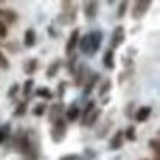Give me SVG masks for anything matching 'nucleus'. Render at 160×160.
<instances>
[{
  "instance_id": "obj_35",
  "label": "nucleus",
  "mask_w": 160,
  "mask_h": 160,
  "mask_svg": "<svg viewBox=\"0 0 160 160\" xmlns=\"http://www.w3.org/2000/svg\"><path fill=\"white\" fill-rule=\"evenodd\" d=\"M64 90H66V83H60V86H59V93H57L60 98L64 97Z\"/></svg>"
},
{
  "instance_id": "obj_3",
  "label": "nucleus",
  "mask_w": 160,
  "mask_h": 160,
  "mask_svg": "<svg viewBox=\"0 0 160 160\" xmlns=\"http://www.w3.org/2000/svg\"><path fill=\"white\" fill-rule=\"evenodd\" d=\"M88 42H90V55H93L95 52H98L102 45V31H98V29L91 31L88 35Z\"/></svg>"
},
{
  "instance_id": "obj_26",
  "label": "nucleus",
  "mask_w": 160,
  "mask_h": 160,
  "mask_svg": "<svg viewBox=\"0 0 160 160\" xmlns=\"http://www.w3.org/2000/svg\"><path fill=\"white\" fill-rule=\"evenodd\" d=\"M45 112H47V105H45V103H36L35 108H33V115H36V117L43 115Z\"/></svg>"
},
{
  "instance_id": "obj_29",
  "label": "nucleus",
  "mask_w": 160,
  "mask_h": 160,
  "mask_svg": "<svg viewBox=\"0 0 160 160\" xmlns=\"http://www.w3.org/2000/svg\"><path fill=\"white\" fill-rule=\"evenodd\" d=\"M150 148L153 150V153H155V155H158V148H160V143H158V139H157V138L150 139Z\"/></svg>"
},
{
  "instance_id": "obj_31",
  "label": "nucleus",
  "mask_w": 160,
  "mask_h": 160,
  "mask_svg": "<svg viewBox=\"0 0 160 160\" xmlns=\"http://www.w3.org/2000/svg\"><path fill=\"white\" fill-rule=\"evenodd\" d=\"M5 36H7V24L0 19V38H5Z\"/></svg>"
},
{
  "instance_id": "obj_27",
  "label": "nucleus",
  "mask_w": 160,
  "mask_h": 160,
  "mask_svg": "<svg viewBox=\"0 0 160 160\" xmlns=\"http://www.w3.org/2000/svg\"><path fill=\"white\" fill-rule=\"evenodd\" d=\"M9 136V126H2L0 128V143H4Z\"/></svg>"
},
{
  "instance_id": "obj_19",
  "label": "nucleus",
  "mask_w": 160,
  "mask_h": 160,
  "mask_svg": "<svg viewBox=\"0 0 160 160\" xmlns=\"http://www.w3.org/2000/svg\"><path fill=\"white\" fill-rule=\"evenodd\" d=\"M74 72H76V84H78V86H81V84L84 83V72H86V67H84V64H79L78 71H74Z\"/></svg>"
},
{
  "instance_id": "obj_30",
  "label": "nucleus",
  "mask_w": 160,
  "mask_h": 160,
  "mask_svg": "<svg viewBox=\"0 0 160 160\" xmlns=\"http://www.w3.org/2000/svg\"><path fill=\"white\" fill-rule=\"evenodd\" d=\"M0 67H2V69H9V60L2 52H0Z\"/></svg>"
},
{
  "instance_id": "obj_34",
  "label": "nucleus",
  "mask_w": 160,
  "mask_h": 160,
  "mask_svg": "<svg viewBox=\"0 0 160 160\" xmlns=\"http://www.w3.org/2000/svg\"><path fill=\"white\" fill-rule=\"evenodd\" d=\"M59 160H81V157H79V155H76V153H71V155H64V157H60Z\"/></svg>"
},
{
  "instance_id": "obj_7",
  "label": "nucleus",
  "mask_w": 160,
  "mask_h": 160,
  "mask_svg": "<svg viewBox=\"0 0 160 160\" xmlns=\"http://www.w3.org/2000/svg\"><path fill=\"white\" fill-rule=\"evenodd\" d=\"M152 115V107H148V105H145V107H139L138 110H136L134 114V119L138 122H146L148 121V117Z\"/></svg>"
},
{
  "instance_id": "obj_12",
  "label": "nucleus",
  "mask_w": 160,
  "mask_h": 160,
  "mask_svg": "<svg viewBox=\"0 0 160 160\" xmlns=\"http://www.w3.org/2000/svg\"><path fill=\"white\" fill-rule=\"evenodd\" d=\"M103 66L107 67V69H114V66H115L114 50H110V48H108L107 52H105V55H103Z\"/></svg>"
},
{
  "instance_id": "obj_15",
  "label": "nucleus",
  "mask_w": 160,
  "mask_h": 160,
  "mask_svg": "<svg viewBox=\"0 0 160 160\" xmlns=\"http://www.w3.org/2000/svg\"><path fill=\"white\" fill-rule=\"evenodd\" d=\"M79 50L84 53V55H90V42H88V35L79 36Z\"/></svg>"
},
{
  "instance_id": "obj_11",
  "label": "nucleus",
  "mask_w": 160,
  "mask_h": 160,
  "mask_svg": "<svg viewBox=\"0 0 160 160\" xmlns=\"http://www.w3.org/2000/svg\"><path fill=\"white\" fill-rule=\"evenodd\" d=\"M64 112V105L62 103H55L52 105V108H50V122H55L57 119H60V114Z\"/></svg>"
},
{
  "instance_id": "obj_22",
  "label": "nucleus",
  "mask_w": 160,
  "mask_h": 160,
  "mask_svg": "<svg viewBox=\"0 0 160 160\" xmlns=\"http://www.w3.org/2000/svg\"><path fill=\"white\" fill-rule=\"evenodd\" d=\"M98 78H100V74H91L90 76V81L86 83V86H84V95H90V91L93 90L95 83L98 81Z\"/></svg>"
},
{
  "instance_id": "obj_23",
  "label": "nucleus",
  "mask_w": 160,
  "mask_h": 160,
  "mask_svg": "<svg viewBox=\"0 0 160 160\" xmlns=\"http://www.w3.org/2000/svg\"><path fill=\"white\" fill-rule=\"evenodd\" d=\"M59 67H60V62L59 60H55V62H52L48 66V69H47V78H53L57 72H59Z\"/></svg>"
},
{
  "instance_id": "obj_9",
  "label": "nucleus",
  "mask_w": 160,
  "mask_h": 160,
  "mask_svg": "<svg viewBox=\"0 0 160 160\" xmlns=\"http://www.w3.org/2000/svg\"><path fill=\"white\" fill-rule=\"evenodd\" d=\"M122 143H124V132L117 131L114 136H112L108 146H110V150H119V148H122Z\"/></svg>"
},
{
  "instance_id": "obj_21",
  "label": "nucleus",
  "mask_w": 160,
  "mask_h": 160,
  "mask_svg": "<svg viewBox=\"0 0 160 160\" xmlns=\"http://www.w3.org/2000/svg\"><path fill=\"white\" fill-rule=\"evenodd\" d=\"M33 86H35V81L26 79V83L22 84V95H24V98H29V95L33 93Z\"/></svg>"
},
{
  "instance_id": "obj_8",
  "label": "nucleus",
  "mask_w": 160,
  "mask_h": 160,
  "mask_svg": "<svg viewBox=\"0 0 160 160\" xmlns=\"http://www.w3.org/2000/svg\"><path fill=\"white\" fill-rule=\"evenodd\" d=\"M18 148L21 153H29L31 152V143H29L28 134H21L18 138Z\"/></svg>"
},
{
  "instance_id": "obj_36",
  "label": "nucleus",
  "mask_w": 160,
  "mask_h": 160,
  "mask_svg": "<svg viewBox=\"0 0 160 160\" xmlns=\"http://www.w3.org/2000/svg\"><path fill=\"white\" fill-rule=\"evenodd\" d=\"M2 14H4V11H2V9H0V16H2Z\"/></svg>"
},
{
  "instance_id": "obj_33",
  "label": "nucleus",
  "mask_w": 160,
  "mask_h": 160,
  "mask_svg": "<svg viewBox=\"0 0 160 160\" xmlns=\"http://www.w3.org/2000/svg\"><path fill=\"white\" fill-rule=\"evenodd\" d=\"M126 11H128V2H122V4L119 5V12H117V16H119V18H122V16L126 14Z\"/></svg>"
},
{
  "instance_id": "obj_13",
  "label": "nucleus",
  "mask_w": 160,
  "mask_h": 160,
  "mask_svg": "<svg viewBox=\"0 0 160 160\" xmlns=\"http://www.w3.org/2000/svg\"><path fill=\"white\" fill-rule=\"evenodd\" d=\"M78 117H79V107L72 103V105H71V107L66 110V119H67L69 122H72V121H76Z\"/></svg>"
},
{
  "instance_id": "obj_1",
  "label": "nucleus",
  "mask_w": 160,
  "mask_h": 160,
  "mask_svg": "<svg viewBox=\"0 0 160 160\" xmlns=\"http://www.w3.org/2000/svg\"><path fill=\"white\" fill-rule=\"evenodd\" d=\"M66 131H67V121L66 119H57L55 122H53V129H52V139L55 143H60L64 139V136H66Z\"/></svg>"
},
{
  "instance_id": "obj_25",
  "label": "nucleus",
  "mask_w": 160,
  "mask_h": 160,
  "mask_svg": "<svg viewBox=\"0 0 160 160\" xmlns=\"http://www.w3.org/2000/svg\"><path fill=\"white\" fill-rule=\"evenodd\" d=\"M26 110H28V103H26V102H21V103L18 105V108L14 110V115L16 117H21V115L26 114Z\"/></svg>"
},
{
  "instance_id": "obj_2",
  "label": "nucleus",
  "mask_w": 160,
  "mask_h": 160,
  "mask_svg": "<svg viewBox=\"0 0 160 160\" xmlns=\"http://www.w3.org/2000/svg\"><path fill=\"white\" fill-rule=\"evenodd\" d=\"M124 38H126L124 26H117V28L114 29V33H112V38H110V50L121 47L122 43H124Z\"/></svg>"
},
{
  "instance_id": "obj_24",
  "label": "nucleus",
  "mask_w": 160,
  "mask_h": 160,
  "mask_svg": "<svg viewBox=\"0 0 160 160\" xmlns=\"http://www.w3.org/2000/svg\"><path fill=\"white\" fill-rule=\"evenodd\" d=\"M124 132V138L126 139H129V141H134L136 139V129H134V126H129L126 131H122Z\"/></svg>"
},
{
  "instance_id": "obj_18",
  "label": "nucleus",
  "mask_w": 160,
  "mask_h": 160,
  "mask_svg": "<svg viewBox=\"0 0 160 160\" xmlns=\"http://www.w3.org/2000/svg\"><path fill=\"white\" fill-rule=\"evenodd\" d=\"M36 97L45 98V100H50V98H53V93H52V90H50V88H47V86H40L38 90H36Z\"/></svg>"
},
{
  "instance_id": "obj_5",
  "label": "nucleus",
  "mask_w": 160,
  "mask_h": 160,
  "mask_svg": "<svg viewBox=\"0 0 160 160\" xmlns=\"http://www.w3.org/2000/svg\"><path fill=\"white\" fill-rule=\"evenodd\" d=\"M78 42H79V29L76 28V29H72V33L69 35V40H67V43H66L67 55H72V52H74V48H76Z\"/></svg>"
},
{
  "instance_id": "obj_10",
  "label": "nucleus",
  "mask_w": 160,
  "mask_h": 160,
  "mask_svg": "<svg viewBox=\"0 0 160 160\" xmlns=\"http://www.w3.org/2000/svg\"><path fill=\"white\" fill-rule=\"evenodd\" d=\"M35 43H36V31L33 28H28L24 31V45L28 47V48H31Z\"/></svg>"
},
{
  "instance_id": "obj_28",
  "label": "nucleus",
  "mask_w": 160,
  "mask_h": 160,
  "mask_svg": "<svg viewBox=\"0 0 160 160\" xmlns=\"http://www.w3.org/2000/svg\"><path fill=\"white\" fill-rule=\"evenodd\" d=\"M18 93H19V84H18V83H14L11 88H9V93H7V97H9V98H14Z\"/></svg>"
},
{
  "instance_id": "obj_6",
  "label": "nucleus",
  "mask_w": 160,
  "mask_h": 160,
  "mask_svg": "<svg viewBox=\"0 0 160 160\" xmlns=\"http://www.w3.org/2000/svg\"><path fill=\"white\" fill-rule=\"evenodd\" d=\"M83 12H84V16H86V19L93 21L98 14V4L97 2H86L84 7H83Z\"/></svg>"
},
{
  "instance_id": "obj_17",
  "label": "nucleus",
  "mask_w": 160,
  "mask_h": 160,
  "mask_svg": "<svg viewBox=\"0 0 160 160\" xmlns=\"http://www.w3.org/2000/svg\"><path fill=\"white\" fill-rule=\"evenodd\" d=\"M100 115H102V110H100V108L93 110L90 115H88V119H86V122H84V126H90V128H91V126H95V124H97V121H98V117H100Z\"/></svg>"
},
{
  "instance_id": "obj_37",
  "label": "nucleus",
  "mask_w": 160,
  "mask_h": 160,
  "mask_svg": "<svg viewBox=\"0 0 160 160\" xmlns=\"http://www.w3.org/2000/svg\"><path fill=\"white\" fill-rule=\"evenodd\" d=\"M143 160H145V158H143Z\"/></svg>"
},
{
  "instance_id": "obj_14",
  "label": "nucleus",
  "mask_w": 160,
  "mask_h": 160,
  "mask_svg": "<svg viewBox=\"0 0 160 160\" xmlns=\"http://www.w3.org/2000/svg\"><path fill=\"white\" fill-rule=\"evenodd\" d=\"M95 110V102H88V105L83 108V112H79V117H81V124L84 126V122H86L88 115L91 114V112Z\"/></svg>"
},
{
  "instance_id": "obj_20",
  "label": "nucleus",
  "mask_w": 160,
  "mask_h": 160,
  "mask_svg": "<svg viewBox=\"0 0 160 160\" xmlns=\"http://www.w3.org/2000/svg\"><path fill=\"white\" fill-rule=\"evenodd\" d=\"M2 16H4V18H5V24H12V22H16V21H18V14H16V12L14 11H11V9H5V11H4V14H2Z\"/></svg>"
},
{
  "instance_id": "obj_32",
  "label": "nucleus",
  "mask_w": 160,
  "mask_h": 160,
  "mask_svg": "<svg viewBox=\"0 0 160 160\" xmlns=\"http://www.w3.org/2000/svg\"><path fill=\"white\" fill-rule=\"evenodd\" d=\"M110 88H112V83H110V81H105L103 86L100 88V95H107V91L110 90Z\"/></svg>"
},
{
  "instance_id": "obj_4",
  "label": "nucleus",
  "mask_w": 160,
  "mask_h": 160,
  "mask_svg": "<svg viewBox=\"0 0 160 160\" xmlns=\"http://www.w3.org/2000/svg\"><path fill=\"white\" fill-rule=\"evenodd\" d=\"M150 9V2L148 0H141V2H136L134 9H132V18L134 19H141L146 14V11Z\"/></svg>"
},
{
  "instance_id": "obj_16",
  "label": "nucleus",
  "mask_w": 160,
  "mask_h": 160,
  "mask_svg": "<svg viewBox=\"0 0 160 160\" xmlns=\"http://www.w3.org/2000/svg\"><path fill=\"white\" fill-rule=\"evenodd\" d=\"M36 69H38V59H29L24 66V72L31 76L33 72H36Z\"/></svg>"
}]
</instances>
